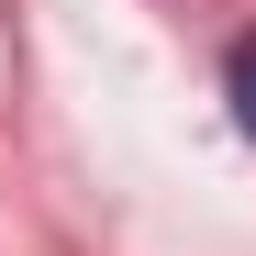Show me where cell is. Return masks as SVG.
<instances>
[{"label":"cell","instance_id":"6da1fadb","mask_svg":"<svg viewBox=\"0 0 256 256\" xmlns=\"http://www.w3.org/2000/svg\"><path fill=\"white\" fill-rule=\"evenodd\" d=\"M223 90H234V122H245V134H256V34H245V45L223 56Z\"/></svg>","mask_w":256,"mask_h":256}]
</instances>
